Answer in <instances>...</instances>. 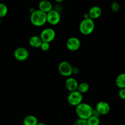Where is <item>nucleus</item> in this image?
Returning <instances> with one entry per match:
<instances>
[{
  "instance_id": "a878e982",
  "label": "nucleus",
  "mask_w": 125,
  "mask_h": 125,
  "mask_svg": "<svg viewBox=\"0 0 125 125\" xmlns=\"http://www.w3.org/2000/svg\"><path fill=\"white\" fill-rule=\"evenodd\" d=\"M37 125H46L45 124V123H42V122H40V123L39 122V123H38Z\"/></svg>"
},
{
  "instance_id": "2eb2a0df",
  "label": "nucleus",
  "mask_w": 125,
  "mask_h": 125,
  "mask_svg": "<svg viewBox=\"0 0 125 125\" xmlns=\"http://www.w3.org/2000/svg\"><path fill=\"white\" fill-rule=\"evenodd\" d=\"M38 123L39 122L37 117L32 115H29L26 116L23 120L24 125H37Z\"/></svg>"
},
{
  "instance_id": "39448f33",
  "label": "nucleus",
  "mask_w": 125,
  "mask_h": 125,
  "mask_svg": "<svg viewBox=\"0 0 125 125\" xmlns=\"http://www.w3.org/2000/svg\"><path fill=\"white\" fill-rule=\"evenodd\" d=\"M73 67L67 61H62L58 66V70L60 74L65 77H70L73 74Z\"/></svg>"
},
{
  "instance_id": "0eeeda50",
  "label": "nucleus",
  "mask_w": 125,
  "mask_h": 125,
  "mask_svg": "<svg viewBox=\"0 0 125 125\" xmlns=\"http://www.w3.org/2000/svg\"><path fill=\"white\" fill-rule=\"evenodd\" d=\"M29 55V51L24 47L17 48L13 52V56L15 59L20 62H23L28 59Z\"/></svg>"
},
{
  "instance_id": "dca6fc26",
  "label": "nucleus",
  "mask_w": 125,
  "mask_h": 125,
  "mask_svg": "<svg viewBox=\"0 0 125 125\" xmlns=\"http://www.w3.org/2000/svg\"><path fill=\"white\" fill-rule=\"evenodd\" d=\"M115 84L120 89H125V73H122L117 76Z\"/></svg>"
},
{
  "instance_id": "ddd939ff",
  "label": "nucleus",
  "mask_w": 125,
  "mask_h": 125,
  "mask_svg": "<svg viewBox=\"0 0 125 125\" xmlns=\"http://www.w3.org/2000/svg\"><path fill=\"white\" fill-rule=\"evenodd\" d=\"M89 15L91 19H97L101 17L102 14V9L99 6H93L90 9L89 11Z\"/></svg>"
},
{
  "instance_id": "f03ea898",
  "label": "nucleus",
  "mask_w": 125,
  "mask_h": 125,
  "mask_svg": "<svg viewBox=\"0 0 125 125\" xmlns=\"http://www.w3.org/2000/svg\"><path fill=\"white\" fill-rule=\"evenodd\" d=\"M75 112L78 118L87 120L93 115L94 109L89 104L82 103L76 107Z\"/></svg>"
},
{
  "instance_id": "7ed1b4c3",
  "label": "nucleus",
  "mask_w": 125,
  "mask_h": 125,
  "mask_svg": "<svg viewBox=\"0 0 125 125\" xmlns=\"http://www.w3.org/2000/svg\"><path fill=\"white\" fill-rule=\"evenodd\" d=\"M95 27L94 20L90 18H84L79 24V31L83 35H88L94 32Z\"/></svg>"
},
{
  "instance_id": "f3484780",
  "label": "nucleus",
  "mask_w": 125,
  "mask_h": 125,
  "mask_svg": "<svg viewBox=\"0 0 125 125\" xmlns=\"http://www.w3.org/2000/svg\"><path fill=\"white\" fill-rule=\"evenodd\" d=\"M89 90V84H87V83H85V82H83V83H80L78 85V91L79 92H80L81 94H85V93L87 92Z\"/></svg>"
},
{
  "instance_id": "a211bd4d",
  "label": "nucleus",
  "mask_w": 125,
  "mask_h": 125,
  "mask_svg": "<svg viewBox=\"0 0 125 125\" xmlns=\"http://www.w3.org/2000/svg\"><path fill=\"white\" fill-rule=\"evenodd\" d=\"M88 125H100V120L98 117L95 115H92L87 119Z\"/></svg>"
},
{
  "instance_id": "393cba45",
  "label": "nucleus",
  "mask_w": 125,
  "mask_h": 125,
  "mask_svg": "<svg viewBox=\"0 0 125 125\" xmlns=\"http://www.w3.org/2000/svg\"><path fill=\"white\" fill-rule=\"evenodd\" d=\"M54 1L57 2H63L64 0H54Z\"/></svg>"
},
{
  "instance_id": "f257e3e1",
  "label": "nucleus",
  "mask_w": 125,
  "mask_h": 125,
  "mask_svg": "<svg viewBox=\"0 0 125 125\" xmlns=\"http://www.w3.org/2000/svg\"><path fill=\"white\" fill-rule=\"evenodd\" d=\"M30 21L35 26H42L47 22V13L39 9L34 10L31 14Z\"/></svg>"
},
{
  "instance_id": "412c9836",
  "label": "nucleus",
  "mask_w": 125,
  "mask_h": 125,
  "mask_svg": "<svg viewBox=\"0 0 125 125\" xmlns=\"http://www.w3.org/2000/svg\"><path fill=\"white\" fill-rule=\"evenodd\" d=\"M74 125H88L87 120L82 119V118H78L74 122Z\"/></svg>"
},
{
  "instance_id": "20e7f679",
  "label": "nucleus",
  "mask_w": 125,
  "mask_h": 125,
  "mask_svg": "<svg viewBox=\"0 0 125 125\" xmlns=\"http://www.w3.org/2000/svg\"><path fill=\"white\" fill-rule=\"evenodd\" d=\"M83 95L80 92L76 91L72 92L69 94L67 97V101L70 105L76 107L83 103Z\"/></svg>"
},
{
  "instance_id": "aec40b11",
  "label": "nucleus",
  "mask_w": 125,
  "mask_h": 125,
  "mask_svg": "<svg viewBox=\"0 0 125 125\" xmlns=\"http://www.w3.org/2000/svg\"><path fill=\"white\" fill-rule=\"evenodd\" d=\"M120 6L119 3L118 2H117V1H114L111 4V9H112V10L113 12H118L120 10Z\"/></svg>"
},
{
  "instance_id": "f8f14e48",
  "label": "nucleus",
  "mask_w": 125,
  "mask_h": 125,
  "mask_svg": "<svg viewBox=\"0 0 125 125\" xmlns=\"http://www.w3.org/2000/svg\"><path fill=\"white\" fill-rule=\"evenodd\" d=\"M39 9L45 13H48L53 9L52 3L48 0H42L39 3Z\"/></svg>"
},
{
  "instance_id": "423d86ee",
  "label": "nucleus",
  "mask_w": 125,
  "mask_h": 125,
  "mask_svg": "<svg viewBox=\"0 0 125 125\" xmlns=\"http://www.w3.org/2000/svg\"><path fill=\"white\" fill-rule=\"evenodd\" d=\"M43 42H47L50 43L56 37V32L52 28H45L41 32L40 35Z\"/></svg>"
},
{
  "instance_id": "1a4fd4ad",
  "label": "nucleus",
  "mask_w": 125,
  "mask_h": 125,
  "mask_svg": "<svg viewBox=\"0 0 125 125\" xmlns=\"http://www.w3.org/2000/svg\"><path fill=\"white\" fill-rule=\"evenodd\" d=\"M67 49L71 51H76L79 49L81 46V41L78 37H72L67 40L66 42Z\"/></svg>"
},
{
  "instance_id": "9b49d317",
  "label": "nucleus",
  "mask_w": 125,
  "mask_h": 125,
  "mask_svg": "<svg viewBox=\"0 0 125 125\" xmlns=\"http://www.w3.org/2000/svg\"><path fill=\"white\" fill-rule=\"evenodd\" d=\"M79 83L76 79L72 77H68L65 81V87L70 92L76 91L78 90Z\"/></svg>"
},
{
  "instance_id": "6ab92c4d",
  "label": "nucleus",
  "mask_w": 125,
  "mask_h": 125,
  "mask_svg": "<svg viewBox=\"0 0 125 125\" xmlns=\"http://www.w3.org/2000/svg\"><path fill=\"white\" fill-rule=\"evenodd\" d=\"M8 13V7L5 4L0 3V18H4Z\"/></svg>"
},
{
  "instance_id": "9d476101",
  "label": "nucleus",
  "mask_w": 125,
  "mask_h": 125,
  "mask_svg": "<svg viewBox=\"0 0 125 125\" xmlns=\"http://www.w3.org/2000/svg\"><path fill=\"white\" fill-rule=\"evenodd\" d=\"M96 110L100 115H104L107 114L110 112L111 107L108 103L101 101L98 103L96 104Z\"/></svg>"
},
{
  "instance_id": "4468645a",
  "label": "nucleus",
  "mask_w": 125,
  "mask_h": 125,
  "mask_svg": "<svg viewBox=\"0 0 125 125\" xmlns=\"http://www.w3.org/2000/svg\"><path fill=\"white\" fill-rule=\"evenodd\" d=\"M43 41L40 36L37 35H33L31 37L29 40V43L31 47L34 48H39L41 47Z\"/></svg>"
},
{
  "instance_id": "5701e85b",
  "label": "nucleus",
  "mask_w": 125,
  "mask_h": 125,
  "mask_svg": "<svg viewBox=\"0 0 125 125\" xmlns=\"http://www.w3.org/2000/svg\"><path fill=\"white\" fill-rule=\"evenodd\" d=\"M118 96L122 100H125V89H120L118 92Z\"/></svg>"
},
{
  "instance_id": "4be33fe9",
  "label": "nucleus",
  "mask_w": 125,
  "mask_h": 125,
  "mask_svg": "<svg viewBox=\"0 0 125 125\" xmlns=\"http://www.w3.org/2000/svg\"><path fill=\"white\" fill-rule=\"evenodd\" d=\"M50 45L49 43L43 42L40 48H41V50H42V51H48L49 49H50Z\"/></svg>"
},
{
  "instance_id": "b1692460",
  "label": "nucleus",
  "mask_w": 125,
  "mask_h": 125,
  "mask_svg": "<svg viewBox=\"0 0 125 125\" xmlns=\"http://www.w3.org/2000/svg\"><path fill=\"white\" fill-rule=\"evenodd\" d=\"M79 72H80V70L78 67H73V74H79Z\"/></svg>"
},
{
  "instance_id": "bb28decb",
  "label": "nucleus",
  "mask_w": 125,
  "mask_h": 125,
  "mask_svg": "<svg viewBox=\"0 0 125 125\" xmlns=\"http://www.w3.org/2000/svg\"><path fill=\"white\" fill-rule=\"evenodd\" d=\"M1 24V18H0V24Z\"/></svg>"
},
{
  "instance_id": "6e6552de",
  "label": "nucleus",
  "mask_w": 125,
  "mask_h": 125,
  "mask_svg": "<svg viewBox=\"0 0 125 125\" xmlns=\"http://www.w3.org/2000/svg\"><path fill=\"white\" fill-rule=\"evenodd\" d=\"M61 14L57 10L52 9L47 13V22L51 25L56 26L60 23Z\"/></svg>"
}]
</instances>
